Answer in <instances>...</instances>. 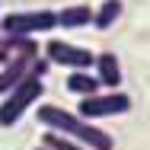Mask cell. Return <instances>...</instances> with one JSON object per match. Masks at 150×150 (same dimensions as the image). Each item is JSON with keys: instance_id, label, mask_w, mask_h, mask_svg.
<instances>
[{"instance_id": "4fadbf2b", "label": "cell", "mask_w": 150, "mask_h": 150, "mask_svg": "<svg viewBox=\"0 0 150 150\" xmlns=\"http://www.w3.org/2000/svg\"><path fill=\"white\" fill-rule=\"evenodd\" d=\"M35 150H45V147H35Z\"/></svg>"}, {"instance_id": "277c9868", "label": "cell", "mask_w": 150, "mask_h": 150, "mask_svg": "<svg viewBox=\"0 0 150 150\" xmlns=\"http://www.w3.org/2000/svg\"><path fill=\"white\" fill-rule=\"evenodd\" d=\"M3 38H6V35H3ZM6 42H10L13 54H10V61L0 67V96L10 90L16 80H23V77L32 70V64L38 61V45H35V38H6Z\"/></svg>"}, {"instance_id": "7c38bea8", "label": "cell", "mask_w": 150, "mask_h": 150, "mask_svg": "<svg viewBox=\"0 0 150 150\" xmlns=\"http://www.w3.org/2000/svg\"><path fill=\"white\" fill-rule=\"evenodd\" d=\"M10 54H13V48H10V42L3 38V32H0V67L10 61Z\"/></svg>"}, {"instance_id": "8fae6325", "label": "cell", "mask_w": 150, "mask_h": 150, "mask_svg": "<svg viewBox=\"0 0 150 150\" xmlns=\"http://www.w3.org/2000/svg\"><path fill=\"white\" fill-rule=\"evenodd\" d=\"M42 147L45 150H90L83 144H77V141H70V137H64V134H58V131H48L42 137Z\"/></svg>"}, {"instance_id": "3957f363", "label": "cell", "mask_w": 150, "mask_h": 150, "mask_svg": "<svg viewBox=\"0 0 150 150\" xmlns=\"http://www.w3.org/2000/svg\"><path fill=\"white\" fill-rule=\"evenodd\" d=\"M54 29H58L54 10H19V13H10L0 19V32L6 38H32L38 32H54Z\"/></svg>"}, {"instance_id": "8992f818", "label": "cell", "mask_w": 150, "mask_h": 150, "mask_svg": "<svg viewBox=\"0 0 150 150\" xmlns=\"http://www.w3.org/2000/svg\"><path fill=\"white\" fill-rule=\"evenodd\" d=\"M93 58L96 54L90 48H83V45H70L64 38H48L45 42V61L48 64H61L67 70H90Z\"/></svg>"}, {"instance_id": "7a4b0ae2", "label": "cell", "mask_w": 150, "mask_h": 150, "mask_svg": "<svg viewBox=\"0 0 150 150\" xmlns=\"http://www.w3.org/2000/svg\"><path fill=\"white\" fill-rule=\"evenodd\" d=\"M48 67H51L48 61L38 58L35 64H32V70L23 77V80H16L10 90L3 93V102H0V128H13V125H16V121L23 118V115L29 112L38 99H42Z\"/></svg>"}, {"instance_id": "30bf717a", "label": "cell", "mask_w": 150, "mask_h": 150, "mask_svg": "<svg viewBox=\"0 0 150 150\" xmlns=\"http://www.w3.org/2000/svg\"><path fill=\"white\" fill-rule=\"evenodd\" d=\"M121 10H125L121 0H105L99 10H93V26H96V29H112L115 19L121 16Z\"/></svg>"}, {"instance_id": "52a82bcc", "label": "cell", "mask_w": 150, "mask_h": 150, "mask_svg": "<svg viewBox=\"0 0 150 150\" xmlns=\"http://www.w3.org/2000/svg\"><path fill=\"white\" fill-rule=\"evenodd\" d=\"M93 67H96V80H99V86H105V90H118V83H121V64H118V58H115L112 51L96 54V58H93Z\"/></svg>"}, {"instance_id": "9c48e42d", "label": "cell", "mask_w": 150, "mask_h": 150, "mask_svg": "<svg viewBox=\"0 0 150 150\" xmlns=\"http://www.w3.org/2000/svg\"><path fill=\"white\" fill-rule=\"evenodd\" d=\"M67 90L77 93V96H93V93H99V80H96V74L90 70H70L67 74Z\"/></svg>"}, {"instance_id": "5b68a950", "label": "cell", "mask_w": 150, "mask_h": 150, "mask_svg": "<svg viewBox=\"0 0 150 150\" xmlns=\"http://www.w3.org/2000/svg\"><path fill=\"white\" fill-rule=\"evenodd\" d=\"M131 109V96L118 90L109 93H93V96H80V105H77V115L86 121L96 118H109V115H125Z\"/></svg>"}, {"instance_id": "6da1fadb", "label": "cell", "mask_w": 150, "mask_h": 150, "mask_svg": "<svg viewBox=\"0 0 150 150\" xmlns=\"http://www.w3.org/2000/svg\"><path fill=\"white\" fill-rule=\"evenodd\" d=\"M38 121L48 131H58V134H64V137H70L90 150H115V137L109 131L96 128L93 121L80 118L77 112H67L61 105H38Z\"/></svg>"}, {"instance_id": "ba28073f", "label": "cell", "mask_w": 150, "mask_h": 150, "mask_svg": "<svg viewBox=\"0 0 150 150\" xmlns=\"http://www.w3.org/2000/svg\"><path fill=\"white\" fill-rule=\"evenodd\" d=\"M54 19H58L61 29H83V26H90V23H93V6H86V3L64 6L61 13H54Z\"/></svg>"}]
</instances>
